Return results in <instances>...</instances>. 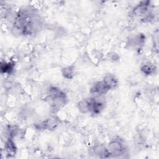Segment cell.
<instances>
[{"label":"cell","instance_id":"obj_1","mask_svg":"<svg viewBox=\"0 0 159 159\" xmlns=\"http://www.w3.org/2000/svg\"><path fill=\"white\" fill-rule=\"evenodd\" d=\"M110 89L109 86L103 81L96 84L92 88V92L94 94L100 95L106 93Z\"/></svg>","mask_w":159,"mask_h":159},{"label":"cell","instance_id":"obj_2","mask_svg":"<svg viewBox=\"0 0 159 159\" xmlns=\"http://www.w3.org/2000/svg\"><path fill=\"white\" fill-rule=\"evenodd\" d=\"M122 149H123V148H122V145L119 142H112L110 145L109 150H110V151H111L113 153L119 154L121 153Z\"/></svg>","mask_w":159,"mask_h":159},{"label":"cell","instance_id":"obj_3","mask_svg":"<svg viewBox=\"0 0 159 159\" xmlns=\"http://www.w3.org/2000/svg\"><path fill=\"white\" fill-rule=\"evenodd\" d=\"M104 81L109 86L110 89L112 88L115 87L117 85V84H118L117 80L115 78L114 76H113L112 75L106 76Z\"/></svg>","mask_w":159,"mask_h":159},{"label":"cell","instance_id":"obj_4","mask_svg":"<svg viewBox=\"0 0 159 159\" xmlns=\"http://www.w3.org/2000/svg\"><path fill=\"white\" fill-rule=\"evenodd\" d=\"M7 150L10 153H15V146L14 145V143L11 140H9L7 143Z\"/></svg>","mask_w":159,"mask_h":159},{"label":"cell","instance_id":"obj_5","mask_svg":"<svg viewBox=\"0 0 159 159\" xmlns=\"http://www.w3.org/2000/svg\"><path fill=\"white\" fill-rule=\"evenodd\" d=\"M73 74V70H71V68L69 67V68H65V72H64V75L66 76V75H72Z\"/></svg>","mask_w":159,"mask_h":159}]
</instances>
